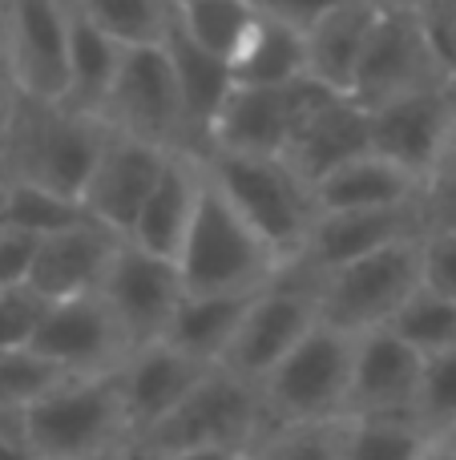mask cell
<instances>
[{
    "instance_id": "obj_1",
    "label": "cell",
    "mask_w": 456,
    "mask_h": 460,
    "mask_svg": "<svg viewBox=\"0 0 456 460\" xmlns=\"http://www.w3.org/2000/svg\"><path fill=\"white\" fill-rule=\"evenodd\" d=\"M279 267H283L279 254L234 215L231 202L202 174L198 207H194L190 230H186L174 259L182 291L186 295L259 291Z\"/></svg>"
},
{
    "instance_id": "obj_2",
    "label": "cell",
    "mask_w": 456,
    "mask_h": 460,
    "mask_svg": "<svg viewBox=\"0 0 456 460\" xmlns=\"http://www.w3.org/2000/svg\"><path fill=\"white\" fill-rule=\"evenodd\" d=\"M4 134L13 137L16 182L37 186V190H48L69 202H81L97 158L110 142V129L97 118H81L65 105L37 102H16Z\"/></svg>"
},
{
    "instance_id": "obj_3",
    "label": "cell",
    "mask_w": 456,
    "mask_h": 460,
    "mask_svg": "<svg viewBox=\"0 0 456 460\" xmlns=\"http://www.w3.org/2000/svg\"><path fill=\"white\" fill-rule=\"evenodd\" d=\"M206 182L231 202L279 262L299 259L315 223L311 190L283 158H242V154H210Z\"/></svg>"
},
{
    "instance_id": "obj_4",
    "label": "cell",
    "mask_w": 456,
    "mask_h": 460,
    "mask_svg": "<svg viewBox=\"0 0 456 460\" xmlns=\"http://www.w3.org/2000/svg\"><path fill=\"white\" fill-rule=\"evenodd\" d=\"M121 420L118 376H73L21 412V440L32 460H93L110 453Z\"/></svg>"
},
{
    "instance_id": "obj_5",
    "label": "cell",
    "mask_w": 456,
    "mask_h": 460,
    "mask_svg": "<svg viewBox=\"0 0 456 460\" xmlns=\"http://www.w3.org/2000/svg\"><path fill=\"white\" fill-rule=\"evenodd\" d=\"M320 283L323 275H315L307 262H283L259 287L255 303H250L247 319H242L239 335L223 359L226 372L259 388L275 372V364L320 323Z\"/></svg>"
},
{
    "instance_id": "obj_6",
    "label": "cell",
    "mask_w": 456,
    "mask_h": 460,
    "mask_svg": "<svg viewBox=\"0 0 456 460\" xmlns=\"http://www.w3.org/2000/svg\"><path fill=\"white\" fill-rule=\"evenodd\" d=\"M412 291H420V238L396 243L388 251H376L323 275L320 323L352 340L384 332Z\"/></svg>"
},
{
    "instance_id": "obj_7",
    "label": "cell",
    "mask_w": 456,
    "mask_h": 460,
    "mask_svg": "<svg viewBox=\"0 0 456 460\" xmlns=\"http://www.w3.org/2000/svg\"><path fill=\"white\" fill-rule=\"evenodd\" d=\"M355 340L344 332L315 323L275 372L259 384L267 408L283 416V424H336L344 420V400L352 384Z\"/></svg>"
},
{
    "instance_id": "obj_8",
    "label": "cell",
    "mask_w": 456,
    "mask_h": 460,
    "mask_svg": "<svg viewBox=\"0 0 456 460\" xmlns=\"http://www.w3.org/2000/svg\"><path fill=\"white\" fill-rule=\"evenodd\" d=\"M259 408H263V396H259L255 384L239 380L226 367H210L194 384L190 396L158 429L142 437V460L194 453V448H242L259 424Z\"/></svg>"
},
{
    "instance_id": "obj_9",
    "label": "cell",
    "mask_w": 456,
    "mask_h": 460,
    "mask_svg": "<svg viewBox=\"0 0 456 460\" xmlns=\"http://www.w3.org/2000/svg\"><path fill=\"white\" fill-rule=\"evenodd\" d=\"M8 73L21 102L61 105L69 89V40L73 8L48 0H16L0 8Z\"/></svg>"
},
{
    "instance_id": "obj_10",
    "label": "cell",
    "mask_w": 456,
    "mask_h": 460,
    "mask_svg": "<svg viewBox=\"0 0 456 460\" xmlns=\"http://www.w3.org/2000/svg\"><path fill=\"white\" fill-rule=\"evenodd\" d=\"M368 126L372 154L428 186L441 174L456 134V81H441L400 102L368 110Z\"/></svg>"
},
{
    "instance_id": "obj_11",
    "label": "cell",
    "mask_w": 456,
    "mask_h": 460,
    "mask_svg": "<svg viewBox=\"0 0 456 460\" xmlns=\"http://www.w3.org/2000/svg\"><path fill=\"white\" fill-rule=\"evenodd\" d=\"M449 81L436 65L433 49L425 40V29L417 21L412 4H380V21L368 37L364 61L352 81V102L360 110H380L388 102H400L408 93H420L428 85Z\"/></svg>"
},
{
    "instance_id": "obj_12",
    "label": "cell",
    "mask_w": 456,
    "mask_h": 460,
    "mask_svg": "<svg viewBox=\"0 0 456 460\" xmlns=\"http://www.w3.org/2000/svg\"><path fill=\"white\" fill-rule=\"evenodd\" d=\"M182 279H178L174 262L153 259V254L137 251V246L121 243L110 259L97 299L113 315L126 348H150L162 343L174 307L182 303Z\"/></svg>"
},
{
    "instance_id": "obj_13",
    "label": "cell",
    "mask_w": 456,
    "mask_h": 460,
    "mask_svg": "<svg viewBox=\"0 0 456 460\" xmlns=\"http://www.w3.org/2000/svg\"><path fill=\"white\" fill-rule=\"evenodd\" d=\"M101 126L110 134L137 137L158 150H170L182 129V105H178L174 73L166 53L158 49H129L101 110Z\"/></svg>"
},
{
    "instance_id": "obj_14",
    "label": "cell",
    "mask_w": 456,
    "mask_h": 460,
    "mask_svg": "<svg viewBox=\"0 0 456 460\" xmlns=\"http://www.w3.org/2000/svg\"><path fill=\"white\" fill-rule=\"evenodd\" d=\"M170 154L174 150H158V146L137 142V137L110 134V142H105L101 158L93 166V178L81 194V210H85L89 223H97L126 243L137 223V210L145 207Z\"/></svg>"
},
{
    "instance_id": "obj_15",
    "label": "cell",
    "mask_w": 456,
    "mask_h": 460,
    "mask_svg": "<svg viewBox=\"0 0 456 460\" xmlns=\"http://www.w3.org/2000/svg\"><path fill=\"white\" fill-rule=\"evenodd\" d=\"M420 380V356H412L388 332L355 340L352 384L344 400V420H412V396Z\"/></svg>"
},
{
    "instance_id": "obj_16",
    "label": "cell",
    "mask_w": 456,
    "mask_h": 460,
    "mask_svg": "<svg viewBox=\"0 0 456 460\" xmlns=\"http://www.w3.org/2000/svg\"><path fill=\"white\" fill-rule=\"evenodd\" d=\"M412 238H425L420 202L396 210H360V215H315L299 262H307L315 275H331L347 262H360L396 243H412Z\"/></svg>"
},
{
    "instance_id": "obj_17",
    "label": "cell",
    "mask_w": 456,
    "mask_h": 460,
    "mask_svg": "<svg viewBox=\"0 0 456 460\" xmlns=\"http://www.w3.org/2000/svg\"><path fill=\"white\" fill-rule=\"evenodd\" d=\"M121 348H126V340L97 295L53 303L40 332L29 343L32 356H40L65 376H101V367Z\"/></svg>"
},
{
    "instance_id": "obj_18",
    "label": "cell",
    "mask_w": 456,
    "mask_h": 460,
    "mask_svg": "<svg viewBox=\"0 0 456 460\" xmlns=\"http://www.w3.org/2000/svg\"><path fill=\"white\" fill-rule=\"evenodd\" d=\"M210 367L194 364V359L178 356L166 343H150L129 356L126 367H118V396H121V420L137 440L150 429H158L178 404L194 392V384L206 376Z\"/></svg>"
},
{
    "instance_id": "obj_19",
    "label": "cell",
    "mask_w": 456,
    "mask_h": 460,
    "mask_svg": "<svg viewBox=\"0 0 456 460\" xmlns=\"http://www.w3.org/2000/svg\"><path fill=\"white\" fill-rule=\"evenodd\" d=\"M121 246L118 234L101 230L97 223H81L61 234H48L37 243L29 270V287L48 303H69L97 295L113 251Z\"/></svg>"
},
{
    "instance_id": "obj_20",
    "label": "cell",
    "mask_w": 456,
    "mask_h": 460,
    "mask_svg": "<svg viewBox=\"0 0 456 460\" xmlns=\"http://www.w3.org/2000/svg\"><path fill=\"white\" fill-rule=\"evenodd\" d=\"M380 21V4H323L303 32L307 77L331 93H352L355 69L364 61L368 37Z\"/></svg>"
},
{
    "instance_id": "obj_21",
    "label": "cell",
    "mask_w": 456,
    "mask_h": 460,
    "mask_svg": "<svg viewBox=\"0 0 456 460\" xmlns=\"http://www.w3.org/2000/svg\"><path fill=\"white\" fill-rule=\"evenodd\" d=\"M420 194H425V182H417L412 174H404L400 166L376 158V154H364L311 186V207L315 215H360V210L412 207L420 202Z\"/></svg>"
},
{
    "instance_id": "obj_22",
    "label": "cell",
    "mask_w": 456,
    "mask_h": 460,
    "mask_svg": "<svg viewBox=\"0 0 456 460\" xmlns=\"http://www.w3.org/2000/svg\"><path fill=\"white\" fill-rule=\"evenodd\" d=\"M291 137L287 89H242L234 85L210 129L215 154H242V158H283Z\"/></svg>"
},
{
    "instance_id": "obj_23",
    "label": "cell",
    "mask_w": 456,
    "mask_h": 460,
    "mask_svg": "<svg viewBox=\"0 0 456 460\" xmlns=\"http://www.w3.org/2000/svg\"><path fill=\"white\" fill-rule=\"evenodd\" d=\"M259 291H231V295H182L174 307L162 343L174 348L178 356L194 359L202 367H223L242 319Z\"/></svg>"
},
{
    "instance_id": "obj_24",
    "label": "cell",
    "mask_w": 456,
    "mask_h": 460,
    "mask_svg": "<svg viewBox=\"0 0 456 460\" xmlns=\"http://www.w3.org/2000/svg\"><path fill=\"white\" fill-rule=\"evenodd\" d=\"M198 190H202V174L186 158L170 154L150 199H145V207L137 210V223L129 230L126 243L153 254V259L174 262L178 246H182L186 230H190L194 207H198Z\"/></svg>"
},
{
    "instance_id": "obj_25",
    "label": "cell",
    "mask_w": 456,
    "mask_h": 460,
    "mask_svg": "<svg viewBox=\"0 0 456 460\" xmlns=\"http://www.w3.org/2000/svg\"><path fill=\"white\" fill-rule=\"evenodd\" d=\"M162 53L170 61V73H174V89H178V105H182V129L186 134H202L210 142V129H215L218 113H223L226 97H231L234 81L226 61L202 53L198 45L182 37L170 21L166 40H162Z\"/></svg>"
},
{
    "instance_id": "obj_26",
    "label": "cell",
    "mask_w": 456,
    "mask_h": 460,
    "mask_svg": "<svg viewBox=\"0 0 456 460\" xmlns=\"http://www.w3.org/2000/svg\"><path fill=\"white\" fill-rule=\"evenodd\" d=\"M226 69H231L234 85L242 89H287L291 81L307 77L303 32L279 21L267 4H259L255 24H250L247 40L239 45V53L231 57Z\"/></svg>"
},
{
    "instance_id": "obj_27",
    "label": "cell",
    "mask_w": 456,
    "mask_h": 460,
    "mask_svg": "<svg viewBox=\"0 0 456 460\" xmlns=\"http://www.w3.org/2000/svg\"><path fill=\"white\" fill-rule=\"evenodd\" d=\"M73 8V40H69V89H65V110L81 113V118H97L110 102V89L118 81V69L126 61V49L113 45L105 32H97L93 24L81 16L77 4Z\"/></svg>"
},
{
    "instance_id": "obj_28",
    "label": "cell",
    "mask_w": 456,
    "mask_h": 460,
    "mask_svg": "<svg viewBox=\"0 0 456 460\" xmlns=\"http://www.w3.org/2000/svg\"><path fill=\"white\" fill-rule=\"evenodd\" d=\"M259 16V4H239V0H190V4H170V21L190 45L202 53L231 65L239 45L247 40L250 24Z\"/></svg>"
},
{
    "instance_id": "obj_29",
    "label": "cell",
    "mask_w": 456,
    "mask_h": 460,
    "mask_svg": "<svg viewBox=\"0 0 456 460\" xmlns=\"http://www.w3.org/2000/svg\"><path fill=\"white\" fill-rule=\"evenodd\" d=\"M384 332L392 340H400L420 359L456 351V303L433 295L428 287H420V291L408 295V303L396 311Z\"/></svg>"
},
{
    "instance_id": "obj_30",
    "label": "cell",
    "mask_w": 456,
    "mask_h": 460,
    "mask_svg": "<svg viewBox=\"0 0 456 460\" xmlns=\"http://www.w3.org/2000/svg\"><path fill=\"white\" fill-rule=\"evenodd\" d=\"M77 8L97 32H105L126 53L158 49L170 29V4H153V0H89Z\"/></svg>"
},
{
    "instance_id": "obj_31",
    "label": "cell",
    "mask_w": 456,
    "mask_h": 460,
    "mask_svg": "<svg viewBox=\"0 0 456 460\" xmlns=\"http://www.w3.org/2000/svg\"><path fill=\"white\" fill-rule=\"evenodd\" d=\"M89 223L81 202L69 199H57L48 190H37V186H24L13 182L4 194H0V226L4 230H21L29 238H48V234H61V230H73Z\"/></svg>"
},
{
    "instance_id": "obj_32",
    "label": "cell",
    "mask_w": 456,
    "mask_h": 460,
    "mask_svg": "<svg viewBox=\"0 0 456 460\" xmlns=\"http://www.w3.org/2000/svg\"><path fill=\"white\" fill-rule=\"evenodd\" d=\"M412 424L428 448L456 424V351L420 359V380L412 396Z\"/></svg>"
},
{
    "instance_id": "obj_33",
    "label": "cell",
    "mask_w": 456,
    "mask_h": 460,
    "mask_svg": "<svg viewBox=\"0 0 456 460\" xmlns=\"http://www.w3.org/2000/svg\"><path fill=\"white\" fill-rule=\"evenodd\" d=\"M428 440L412 420H344V460H425Z\"/></svg>"
},
{
    "instance_id": "obj_34",
    "label": "cell",
    "mask_w": 456,
    "mask_h": 460,
    "mask_svg": "<svg viewBox=\"0 0 456 460\" xmlns=\"http://www.w3.org/2000/svg\"><path fill=\"white\" fill-rule=\"evenodd\" d=\"M73 380V376L57 372L53 364H45L40 356H32L29 348L24 351H0V408H24L32 400H40L45 392H53L57 384Z\"/></svg>"
},
{
    "instance_id": "obj_35",
    "label": "cell",
    "mask_w": 456,
    "mask_h": 460,
    "mask_svg": "<svg viewBox=\"0 0 456 460\" xmlns=\"http://www.w3.org/2000/svg\"><path fill=\"white\" fill-rule=\"evenodd\" d=\"M259 460H344V420L283 424L263 445V456Z\"/></svg>"
},
{
    "instance_id": "obj_36",
    "label": "cell",
    "mask_w": 456,
    "mask_h": 460,
    "mask_svg": "<svg viewBox=\"0 0 456 460\" xmlns=\"http://www.w3.org/2000/svg\"><path fill=\"white\" fill-rule=\"evenodd\" d=\"M53 303L32 287H0V351H24Z\"/></svg>"
},
{
    "instance_id": "obj_37",
    "label": "cell",
    "mask_w": 456,
    "mask_h": 460,
    "mask_svg": "<svg viewBox=\"0 0 456 460\" xmlns=\"http://www.w3.org/2000/svg\"><path fill=\"white\" fill-rule=\"evenodd\" d=\"M420 287L456 303V234L433 230L420 238Z\"/></svg>"
},
{
    "instance_id": "obj_38",
    "label": "cell",
    "mask_w": 456,
    "mask_h": 460,
    "mask_svg": "<svg viewBox=\"0 0 456 460\" xmlns=\"http://www.w3.org/2000/svg\"><path fill=\"white\" fill-rule=\"evenodd\" d=\"M417 21L425 29V40L433 49L436 65L449 81H456V0H441V4H412Z\"/></svg>"
},
{
    "instance_id": "obj_39",
    "label": "cell",
    "mask_w": 456,
    "mask_h": 460,
    "mask_svg": "<svg viewBox=\"0 0 456 460\" xmlns=\"http://www.w3.org/2000/svg\"><path fill=\"white\" fill-rule=\"evenodd\" d=\"M420 210H425V234H433V230H452L456 234V166L441 170L425 186Z\"/></svg>"
},
{
    "instance_id": "obj_40",
    "label": "cell",
    "mask_w": 456,
    "mask_h": 460,
    "mask_svg": "<svg viewBox=\"0 0 456 460\" xmlns=\"http://www.w3.org/2000/svg\"><path fill=\"white\" fill-rule=\"evenodd\" d=\"M32 254H37V238L0 226V287H29Z\"/></svg>"
},
{
    "instance_id": "obj_41",
    "label": "cell",
    "mask_w": 456,
    "mask_h": 460,
    "mask_svg": "<svg viewBox=\"0 0 456 460\" xmlns=\"http://www.w3.org/2000/svg\"><path fill=\"white\" fill-rule=\"evenodd\" d=\"M16 110V85H13V73H8V57H4V37H0V129L8 126Z\"/></svg>"
},
{
    "instance_id": "obj_42",
    "label": "cell",
    "mask_w": 456,
    "mask_h": 460,
    "mask_svg": "<svg viewBox=\"0 0 456 460\" xmlns=\"http://www.w3.org/2000/svg\"><path fill=\"white\" fill-rule=\"evenodd\" d=\"M162 460H250L242 448H194V453H174Z\"/></svg>"
},
{
    "instance_id": "obj_43",
    "label": "cell",
    "mask_w": 456,
    "mask_h": 460,
    "mask_svg": "<svg viewBox=\"0 0 456 460\" xmlns=\"http://www.w3.org/2000/svg\"><path fill=\"white\" fill-rule=\"evenodd\" d=\"M433 448H441V453H449V456H456V424H452V429L449 432H444V437L441 440H436V445Z\"/></svg>"
},
{
    "instance_id": "obj_44",
    "label": "cell",
    "mask_w": 456,
    "mask_h": 460,
    "mask_svg": "<svg viewBox=\"0 0 456 460\" xmlns=\"http://www.w3.org/2000/svg\"><path fill=\"white\" fill-rule=\"evenodd\" d=\"M425 460H456V456H449V453H441V448H428V453H425Z\"/></svg>"
},
{
    "instance_id": "obj_45",
    "label": "cell",
    "mask_w": 456,
    "mask_h": 460,
    "mask_svg": "<svg viewBox=\"0 0 456 460\" xmlns=\"http://www.w3.org/2000/svg\"><path fill=\"white\" fill-rule=\"evenodd\" d=\"M93 460H129V456H121V453H113V448H110V453H101V456H93ZM137 460V456H134Z\"/></svg>"
},
{
    "instance_id": "obj_46",
    "label": "cell",
    "mask_w": 456,
    "mask_h": 460,
    "mask_svg": "<svg viewBox=\"0 0 456 460\" xmlns=\"http://www.w3.org/2000/svg\"><path fill=\"white\" fill-rule=\"evenodd\" d=\"M137 460H142V456H137Z\"/></svg>"
}]
</instances>
